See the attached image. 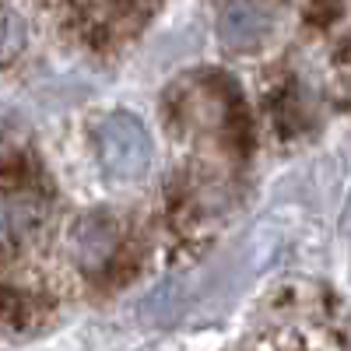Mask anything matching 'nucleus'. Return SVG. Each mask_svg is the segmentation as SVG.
<instances>
[{"instance_id": "f03ea898", "label": "nucleus", "mask_w": 351, "mask_h": 351, "mask_svg": "<svg viewBox=\"0 0 351 351\" xmlns=\"http://www.w3.org/2000/svg\"><path fill=\"white\" fill-rule=\"evenodd\" d=\"M271 36V14L263 11L256 0H232L221 14V39L243 53V49H256L263 39Z\"/></svg>"}, {"instance_id": "f257e3e1", "label": "nucleus", "mask_w": 351, "mask_h": 351, "mask_svg": "<svg viewBox=\"0 0 351 351\" xmlns=\"http://www.w3.org/2000/svg\"><path fill=\"white\" fill-rule=\"evenodd\" d=\"M64 4H67L74 25L81 21L84 36L88 39L99 36L102 43L116 32H123L130 21L137 25V18L144 14L141 0H64Z\"/></svg>"}, {"instance_id": "7ed1b4c3", "label": "nucleus", "mask_w": 351, "mask_h": 351, "mask_svg": "<svg viewBox=\"0 0 351 351\" xmlns=\"http://www.w3.org/2000/svg\"><path fill=\"white\" fill-rule=\"evenodd\" d=\"M337 14H341V0H309V8H306V18L319 28L330 25Z\"/></svg>"}]
</instances>
